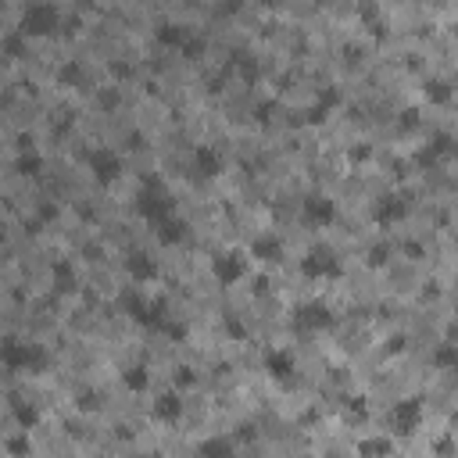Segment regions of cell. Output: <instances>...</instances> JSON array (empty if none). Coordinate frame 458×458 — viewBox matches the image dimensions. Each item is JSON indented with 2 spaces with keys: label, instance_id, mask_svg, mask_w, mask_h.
<instances>
[{
  "label": "cell",
  "instance_id": "31",
  "mask_svg": "<svg viewBox=\"0 0 458 458\" xmlns=\"http://www.w3.org/2000/svg\"><path fill=\"white\" fill-rule=\"evenodd\" d=\"M4 447H8V454H11V458H29V454H33L29 433H18V437H11V440H8Z\"/></svg>",
  "mask_w": 458,
  "mask_h": 458
},
{
  "label": "cell",
  "instance_id": "37",
  "mask_svg": "<svg viewBox=\"0 0 458 458\" xmlns=\"http://www.w3.org/2000/svg\"><path fill=\"white\" fill-rule=\"evenodd\" d=\"M79 409H83V412H97V409H100L97 394H79Z\"/></svg>",
  "mask_w": 458,
  "mask_h": 458
},
{
  "label": "cell",
  "instance_id": "22",
  "mask_svg": "<svg viewBox=\"0 0 458 458\" xmlns=\"http://www.w3.org/2000/svg\"><path fill=\"white\" fill-rule=\"evenodd\" d=\"M197 458H233V440L229 437H208L197 447Z\"/></svg>",
  "mask_w": 458,
  "mask_h": 458
},
{
  "label": "cell",
  "instance_id": "17",
  "mask_svg": "<svg viewBox=\"0 0 458 458\" xmlns=\"http://www.w3.org/2000/svg\"><path fill=\"white\" fill-rule=\"evenodd\" d=\"M154 229H158V240H161V244H180V240H187V229H190V225H187L180 215H168V218H161Z\"/></svg>",
  "mask_w": 458,
  "mask_h": 458
},
{
  "label": "cell",
  "instance_id": "15",
  "mask_svg": "<svg viewBox=\"0 0 458 458\" xmlns=\"http://www.w3.org/2000/svg\"><path fill=\"white\" fill-rule=\"evenodd\" d=\"M405 201H401L397 194H387V197H380L376 201V211H372V218H376V225H394V222H401L405 218Z\"/></svg>",
  "mask_w": 458,
  "mask_h": 458
},
{
  "label": "cell",
  "instance_id": "20",
  "mask_svg": "<svg viewBox=\"0 0 458 458\" xmlns=\"http://www.w3.org/2000/svg\"><path fill=\"white\" fill-rule=\"evenodd\" d=\"M15 172H18V176H25V180H36L40 172H43V154H40L36 147H25V151L15 158Z\"/></svg>",
  "mask_w": 458,
  "mask_h": 458
},
{
  "label": "cell",
  "instance_id": "25",
  "mask_svg": "<svg viewBox=\"0 0 458 458\" xmlns=\"http://www.w3.org/2000/svg\"><path fill=\"white\" fill-rule=\"evenodd\" d=\"M344 416H348V423H365L369 419V401L362 394H351L344 401Z\"/></svg>",
  "mask_w": 458,
  "mask_h": 458
},
{
  "label": "cell",
  "instance_id": "19",
  "mask_svg": "<svg viewBox=\"0 0 458 458\" xmlns=\"http://www.w3.org/2000/svg\"><path fill=\"white\" fill-rule=\"evenodd\" d=\"M154 36H158V43H165V47H183V43L190 40V29L180 25V22H158Z\"/></svg>",
  "mask_w": 458,
  "mask_h": 458
},
{
  "label": "cell",
  "instance_id": "8",
  "mask_svg": "<svg viewBox=\"0 0 458 458\" xmlns=\"http://www.w3.org/2000/svg\"><path fill=\"white\" fill-rule=\"evenodd\" d=\"M211 276H215L218 286H233L237 279L247 276V258L240 251H218L211 258Z\"/></svg>",
  "mask_w": 458,
  "mask_h": 458
},
{
  "label": "cell",
  "instance_id": "32",
  "mask_svg": "<svg viewBox=\"0 0 458 458\" xmlns=\"http://www.w3.org/2000/svg\"><path fill=\"white\" fill-rule=\"evenodd\" d=\"M194 383H197L194 369H190V365H180V369H176V387H172V390H187V387H194Z\"/></svg>",
  "mask_w": 458,
  "mask_h": 458
},
{
  "label": "cell",
  "instance_id": "35",
  "mask_svg": "<svg viewBox=\"0 0 458 458\" xmlns=\"http://www.w3.org/2000/svg\"><path fill=\"white\" fill-rule=\"evenodd\" d=\"M387 258H390V247H387V244H376V247L369 251V265H372V269L387 265Z\"/></svg>",
  "mask_w": 458,
  "mask_h": 458
},
{
  "label": "cell",
  "instance_id": "42",
  "mask_svg": "<svg viewBox=\"0 0 458 458\" xmlns=\"http://www.w3.org/2000/svg\"><path fill=\"white\" fill-rule=\"evenodd\" d=\"M269 290H272L269 276H258V279H254V294H269Z\"/></svg>",
  "mask_w": 458,
  "mask_h": 458
},
{
  "label": "cell",
  "instance_id": "44",
  "mask_svg": "<svg viewBox=\"0 0 458 458\" xmlns=\"http://www.w3.org/2000/svg\"><path fill=\"white\" fill-rule=\"evenodd\" d=\"M269 111H272V104H262V107H254V119H258V122H269V119H272Z\"/></svg>",
  "mask_w": 458,
  "mask_h": 458
},
{
  "label": "cell",
  "instance_id": "12",
  "mask_svg": "<svg viewBox=\"0 0 458 458\" xmlns=\"http://www.w3.org/2000/svg\"><path fill=\"white\" fill-rule=\"evenodd\" d=\"M305 218L312 225H329L336 218V201H329L326 194H308L305 197Z\"/></svg>",
  "mask_w": 458,
  "mask_h": 458
},
{
  "label": "cell",
  "instance_id": "2",
  "mask_svg": "<svg viewBox=\"0 0 458 458\" xmlns=\"http://www.w3.org/2000/svg\"><path fill=\"white\" fill-rule=\"evenodd\" d=\"M136 208H140V215H143L151 225H158V222L168 218V215H176V204H172V197H168L161 176H147V180H143L140 197H136Z\"/></svg>",
  "mask_w": 458,
  "mask_h": 458
},
{
  "label": "cell",
  "instance_id": "13",
  "mask_svg": "<svg viewBox=\"0 0 458 458\" xmlns=\"http://www.w3.org/2000/svg\"><path fill=\"white\" fill-rule=\"evenodd\" d=\"M126 272H129V279H133V283H140V286H143V283H154L161 269H158V262H154L151 254L133 251V254L126 258Z\"/></svg>",
  "mask_w": 458,
  "mask_h": 458
},
{
  "label": "cell",
  "instance_id": "26",
  "mask_svg": "<svg viewBox=\"0 0 458 458\" xmlns=\"http://www.w3.org/2000/svg\"><path fill=\"white\" fill-rule=\"evenodd\" d=\"M122 383H126V390H133V394H143V390H147V383H151V376H147V365H129V369L122 372Z\"/></svg>",
  "mask_w": 458,
  "mask_h": 458
},
{
  "label": "cell",
  "instance_id": "34",
  "mask_svg": "<svg viewBox=\"0 0 458 458\" xmlns=\"http://www.w3.org/2000/svg\"><path fill=\"white\" fill-rule=\"evenodd\" d=\"M225 333L233 336V340H244V336H247V326H244L237 315H229V319H225Z\"/></svg>",
  "mask_w": 458,
  "mask_h": 458
},
{
  "label": "cell",
  "instance_id": "28",
  "mask_svg": "<svg viewBox=\"0 0 458 458\" xmlns=\"http://www.w3.org/2000/svg\"><path fill=\"white\" fill-rule=\"evenodd\" d=\"M426 97H430L433 104H447V100L454 97V90H451L447 79H430V83H426Z\"/></svg>",
  "mask_w": 458,
  "mask_h": 458
},
{
  "label": "cell",
  "instance_id": "5",
  "mask_svg": "<svg viewBox=\"0 0 458 458\" xmlns=\"http://www.w3.org/2000/svg\"><path fill=\"white\" fill-rule=\"evenodd\" d=\"M333 322H336V315L326 301H305L294 308V329H301V333H319V329H329Z\"/></svg>",
  "mask_w": 458,
  "mask_h": 458
},
{
  "label": "cell",
  "instance_id": "36",
  "mask_svg": "<svg viewBox=\"0 0 458 458\" xmlns=\"http://www.w3.org/2000/svg\"><path fill=\"white\" fill-rule=\"evenodd\" d=\"M161 333H165V336H172V340H183V336H187V326H183V322H172V319H168Z\"/></svg>",
  "mask_w": 458,
  "mask_h": 458
},
{
  "label": "cell",
  "instance_id": "18",
  "mask_svg": "<svg viewBox=\"0 0 458 458\" xmlns=\"http://www.w3.org/2000/svg\"><path fill=\"white\" fill-rule=\"evenodd\" d=\"M11 416H15V423H18L22 433H29V430L40 426V412H36V405H29V401H22V397H11Z\"/></svg>",
  "mask_w": 458,
  "mask_h": 458
},
{
  "label": "cell",
  "instance_id": "40",
  "mask_svg": "<svg viewBox=\"0 0 458 458\" xmlns=\"http://www.w3.org/2000/svg\"><path fill=\"white\" fill-rule=\"evenodd\" d=\"M54 218H57V204H43V208H40V222L47 225V222H54Z\"/></svg>",
  "mask_w": 458,
  "mask_h": 458
},
{
  "label": "cell",
  "instance_id": "29",
  "mask_svg": "<svg viewBox=\"0 0 458 458\" xmlns=\"http://www.w3.org/2000/svg\"><path fill=\"white\" fill-rule=\"evenodd\" d=\"M433 365H437V369H454V365H458V351H454L451 340H444L440 348L433 351Z\"/></svg>",
  "mask_w": 458,
  "mask_h": 458
},
{
  "label": "cell",
  "instance_id": "1",
  "mask_svg": "<svg viewBox=\"0 0 458 458\" xmlns=\"http://www.w3.org/2000/svg\"><path fill=\"white\" fill-rule=\"evenodd\" d=\"M0 365L8 372H43L50 365V355L43 344H33V340H18V336H0Z\"/></svg>",
  "mask_w": 458,
  "mask_h": 458
},
{
  "label": "cell",
  "instance_id": "39",
  "mask_svg": "<svg viewBox=\"0 0 458 458\" xmlns=\"http://www.w3.org/2000/svg\"><path fill=\"white\" fill-rule=\"evenodd\" d=\"M119 100H122L119 90H104V93H100V104H104V107H119Z\"/></svg>",
  "mask_w": 458,
  "mask_h": 458
},
{
  "label": "cell",
  "instance_id": "6",
  "mask_svg": "<svg viewBox=\"0 0 458 458\" xmlns=\"http://www.w3.org/2000/svg\"><path fill=\"white\" fill-rule=\"evenodd\" d=\"M423 426V397H405L397 401L394 412H390V430L397 437H412Z\"/></svg>",
  "mask_w": 458,
  "mask_h": 458
},
{
  "label": "cell",
  "instance_id": "9",
  "mask_svg": "<svg viewBox=\"0 0 458 458\" xmlns=\"http://www.w3.org/2000/svg\"><path fill=\"white\" fill-rule=\"evenodd\" d=\"M301 272L308 276V279H336L344 269H340V262H336V254L329 251V247H312L305 258H301Z\"/></svg>",
  "mask_w": 458,
  "mask_h": 458
},
{
  "label": "cell",
  "instance_id": "47",
  "mask_svg": "<svg viewBox=\"0 0 458 458\" xmlns=\"http://www.w3.org/2000/svg\"><path fill=\"white\" fill-rule=\"evenodd\" d=\"M405 251H409L412 258H419V254H423V247H419V244H405Z\"/></svg>",
  "mask_w": 458,
  "mask_h": 458
},
{
  "label": "cell",
  "instance_id": "11",
  "mask_svg": "<svg viewBox=\"0 0 458 458\" xmlns=\"http://www.w3.org/2000/svg\"><path fill=\"white\" fill-rule=\"evenodd\" d=\"M265 372L276 380V383H290L294 380V355L286 351V348H272V351H265Z\"/></svg>",
  "mask_w": 458,
  "mask_h": 458
},
{
  "label": "cell",
  "instance_id": "41",
  "mask_svg": "<svg viewBox=\"0 0 458 458\" xmlns=\"http://www.w3.org/2000/svg\"><path fill=\"white\" fill-rule=\"evenodd\" d=\"M308 122H326V107H322V104L308 107Z\"/></svg>",
  "mask_w": 458,
  "mask_h": 458
},
{
  "label": "cell",
  "instance_id": "45",
  "mask_svg": "<svg viewBox=\"0 0 458 458\" xmlns=\"http://www.w3.org/2000/svg\"><path fill=\"white\" fill-rule=\"evenodd\" d=\"M437 454H451V437H444V440H437Z\"/></svg>",
  "mask_w": 458,
  "mask_h": 458
},
{
  "label": "cell",
  "instance_id": "27",
  "mask_svg": "<svg viewBox=\"0 0 458 458\" xmlns=\"http://www.w3.org/2000/svg\"><path fill=\"white\" fill-rule=\"evenodd\" d=\"M83 79H86V69L79 61H65L61 69H57V83L61 86H83Z\"/></svg>",
  "mask_w": 458,
  "mask_h": 458
},
{
  "label": "cell",
  "instance_id": "4",
  "mask_svg": "<svg viewBox=\"0 0 458 458\" xmlns=\"http://www.w3.org/2000/svg\"><path fill=\"white\" fill-rule=\"evenodd\" d=\"M57 25H61V11L54 4H29L22 22H18V33L29 40V36H50Z\"/></svg>",
  "mask_w": 458,
  "mask_h": 458
},
{
  "label": "cell",
  "instance_id": "23",
  "mask_svg": "<svg viewBox=\"0 0 458 458\" xmlns=\"http://www.w3.org/2000/svg\"><path fill=\"white\" fill-rule=\"evenodd\" d=\"M390 451H394L390 437H365V440H358V454L362 458H387Z\"/></svg>",
  "mask_w": 458,
  "mask_h": 458
},
{
  "label": "cell",
  "instance_id": "43",
  "mask_svg": "<svg viewBox=\"0 0 458 458\" xmlns=\"http://www.w3.org/2000/svg\"><path fill=\"white\" fill-rule=\"evenodd\" d=\"M405 348H409V340H405V336H390V348H387V351L394 355V351H405Z\"/></svg>",
  "mask_w": 458,
  "mask_h": 458
},
{
  "label": "cell",
  "instance_id": "21",
  "mask_svg": "<svg viewBox=\"0 0 458 458\" xmlns=\"http://www.w3.org/2000/svg\"><path fill=\"white\" fill-rule=\"evenodd\" d=\"M451 133H437L433 140H430V147H423L419 151V165H433L437 158H444V154H451Z\"/></svg>",
  "mask_w": 458,
  "mask_h": 458
},
{
  "label": "cell",
  "instance_id": "30",
  "mask_svg": "<svg viewBox=\"0 0 458 458\" xmlns=\"http://www.w3.org/2000/svg\"><path fill=\"white\" fill-rule=\"evenodd\" d=\"M0 50H4L8 57H22L25 54V36L15 29V33H8L4 40H0Z\"/></svg>",
  "mask_w": 458,
  "mask_h": 458
},
{
  "label": "cell",
  "instance_id": "7",
  "mask_svg": "<svg viewBox=\"0 0 458 458\" xmlns=\"http://www.w3.org/2000/svg\"><path fill=\"white\" fill-rule=\"evenodd\" d=\"M86 165H90L93 180H97L100 187H111L114 180L122 176V158L114 154L111 147H93V151L86 154Z\"/></svg>",
  "mask_w": 458,
  "mask_h": 458
},
{
  "label": "cell",
  "instance_id": "16",
  "mask_svg": "<svg viewBox=\"0 0 458 458\" xmlns=\"http://www.w3.org/2000/svg\"><path fill=\"white\" fill-rule=\"evenodd\" d=\"M251 254L262 258V262H283V240L276 233H262V237H254Z\"/></svg>",
  "mask_w": 458,
  "mask_h": 458
},
{
  "label": "cell",
  "instance_id": "38",
  "mask_svg": "<svg viewBox=\"0 0 458 458\" xmlns=\"http://www.w3.org/2000/svg\"><path fill=\"white\" fill-rule=\"evenodd\" d=\"M416 126H419V111H416V107H409V111H405V119H401V129L409 133V129H416Z\"/></svg>",
  "mask_w": 458,
  "mask_h": 458
},
{
  "label": "cell",
  "instance_id": "46",
  "mask_svg": "<svg viewBox=\"0 0 458 458\" xmlns=\"http://www.w3.org/2000/svg\"><path fill=\"white\" fill-rule=\"evenodd\" d=\"M111 72H114V76H129V65H122V61H111Z\"/></svg>",
  "mask_w": 458,
  "mask_h": 458
},
{
  "label": "cell",
  "instance_id": "10",
  "mask_svg": "<svg viewBox=\"0 0 458 458\" xmlns=\"http://www.w3.org/2000/svg\"><path fill=\"white\" fill-rule=\"evenodd\" d=\"M151 416H154L158 423H165V426L180 423V419H183V397H180V390H165V394H158V401L151 405Z\"/></svg>",
  "mask_w": 458,
  "mask_h": 458
},
{
  "label": "cell",
  "instance_id": "33",
  "mask_svg": "<svg viewBox=\"0 0 458 458\" xmlns=\"http://www.w3.org/2000/svg\"><path fill=\"white\" fill-rule=\"evenodd\" d=\"M180 50H183V57H201L204 54V36H190Z\"/></svg>",
  "mask_w": 458,
  "mask_h": 458
},
{
  "label": "cell",
  "instance_id": "24",
  "mask_svg": "<svg viewBox=\"0 0 458 458\" xmlns=\"http://www.w3.org/2000/svg\"><path fill=\"white\" fill-rule=\"evenodd\" d=\"M54 286H57V294H72L76 290V269H72V262H57L54 265Z\"/></svg>",
  "mask_w": 458,
  "mask_h": 458
},
{
  "label": "cell",
  "instance_id": "3",
  "mask_svg": "<svg viewBox=\"0 0 458 458\" xmlns=\"http://www.w3.org/2000/svg\"><path fill=\"white\" fill-rule=\"evenodd\" d=\"M122 305H126L129 319H133V322H140L143 329L161 333V329H165V322H168V308H165V301H161V298H158V301H147L140 290H126V294H122Z\"/></svg>",
  "mask_w": 458,
  "mask_h": 458
},
{
  "label": "cell",
  "instance_id": "14",
  "mask_svg": "<svg viewBox=\"0 0 458 458\" xmlns=\"http://www.w3.org/2000/svg\"><path fill=\"white\" fill-rule=\"evenodd\" d=\"M194 168H197L201 180H215V176H222V154H218L215 147L201 143V147L194 151Z\"/></svg>",
  "mask_w": 458,
  "mask_h": 458
}]
</instances>
